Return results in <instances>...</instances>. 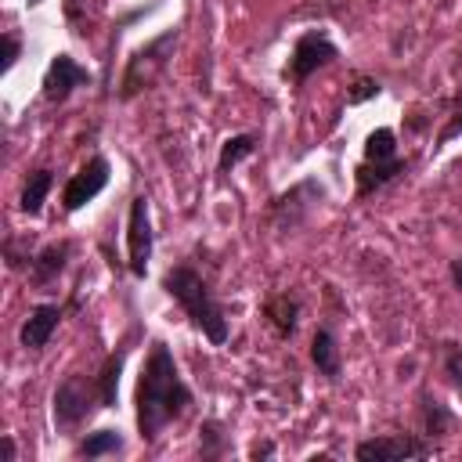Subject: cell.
<instances>
[{
	"label": "cell",
	"mask_w": 462,
	"mask_h": 462,
	"mask_svg": "<svg viewBox=\"0 0 462 462\" xmlns=\"http://www.w3.org/2000/svg\"><path fill=\"white\" fill-rule=\"evenodd\" d=\"M191 404V390L162 339L152 343L141 379H137V433L144 444L159 440V433L177 422Z\"/></svg>",
	"instance_id": "obj_1"
},
{
	"label": "cell",
	"mask_w": 462,
	"mask_h": 462,
	"mask_svg": "<svg viewBox=\"0 0 462 462\" xmlns=\"http://www.w3.org/2000/svg\"><path fill=\"white\" fill-rule=\"evenodd\" d=\"M162 289L180 303V310L191 318V325L213 343H227V318H224V307L217 303L213 289L206 285V278L191 267V263H177L162 274Z\"/></svg>",
	"instance_id": "obj_2"
},
{
	"label": "cell",
	"mask_w": 462,
	"mask_h": 462,
	"mask_svg": "<svg viewBox=\"0 0 462 462\" xmlns=\"http://www.w3.org/2000/svg\"><path fill=\"white\" fill-rule=\"evenodd\" d=\"M401 173H408V159L397 155V134L390 126L372 130L365 141V162L357 166V199L379 191Z\"/></svg>",
	"instance_id": "obj_3"
},
{
	"label": "cell",
	"mask_w": 462,
	"mask_h": 462,
	"mask_svg": "<svg viewBox=\"0 0 462 462\" xmlns=\"http://www.w3.org/2000/svg\"><path fill=\"white\" fill-rule=\"evenodd\" d=\"M173 47H177V29H166L155 40H148L144 47H137L134 58L126 61V72H123V83H119V97H134L144 87H152L155 76L166 69Z\"/></svg>",
	"instance_id": "obj_4"
},
{
	"label": "cell",
	"mask_w": 462,
	"mask_h": 462,
	"mask_svg": "<svg viewBox=\"0 0 462 462\" xmlns=\"http://www.w3.org/2000/svg\"><path fill=\"white\" fill-rule=\"evenodd\" d=\"M94 408H101V393H97V383H87L83 375H69L54 390V422L61 430L87 422L94 415Z\"/></svg>",
	"instance_id": "obj_5"
},
{
	"label": "cell",
	"mask_w": 462,
	"mask_h": 462,
	"mask_svg": "<svg viewBox=\"0 0 462 462\" xmlns=\"http://www.w3.org/2000/svg\"><path fill=\"white\" fill-rule=\"evenodd\" d=\"M339 58V47L321 32V29H310V32H303L300 40H296V47H292V58H289V79L292 83H303L310 72H318V69H325V65H332Z\"/></svg>",
	"instance_id": "obj_6"
},
{
	"label": "cell",
	"mask_w": 462,
	"mask_h": 462,
	"mask_svg": "<svg viewBox=\"0 0 462 462\" xmlns=\"http://www.w3.org/2000/svg\"><path fill=\"white\" fill-rule=\"evenodd\" d=\"M321 195H325V188H321L318 180H300L296 188L282 191V195L271 202V217H274V224H278L282 231H292L296 224L307 220L310 206L321 202Z\"/></svg>",
	"instance_id": "obj_7"
},
{
	"label": "cell",
	"mask_w": 462,
	"mask_h": 462,
	"mask_svg": "<svg viewBox=\"0 0 462 462\" xmlns=\"http://www.w3.org/2000/svg\"><path fill=\"white\" fill-rule=\"evenodd\" d=\"M108 173H112V166H108L105 155H94L79 173H72L69 184H65V191H61V206H65V213H76V209H83L94 195H101L105 184H108Z\"/></svg>",
	"instance_id": "obj_8"
},
{
	"label": "cell",
	"mask_w": 462,
	"mask_h": 462,
	"mask_svg": "<svg viewBox=\"0 0 462 462\" xmlns=\"http://www.w3.org/2000/svg\"><path fill=\"white\" fill-rule=\"evenodd\" d=\"M126 245H130V274L144 278L148 260H152V217H148V199L137 195L130 202V224H126Z\"/></svg>",
	"instance_id": "obj_9"
},
{
	"label": "cell",
	"mask_w": 462,
	"mask_h": 462,
	"mask_svg": "<svg viewBox=\"0 0 462 462\" xmlns=\"http://www.w3.org/2000/svg\"><path fill=\"white\" fill-rule=\"evenodd\" d=\"M87 83H90V72L72 54H54L51 65H47V76H43V97L54 105V101H65L76 87H87Z\"/></svg>",
	"instance_id": "obj_10"
},
{
	"label": "cell",
	"mask_w": 462,
	"mask_h": 462,
	"mask_svg": "<svg viewBox=\"0 0 462 462\" xmlns=\"http://www.w3.org/2000/svg\"><path fill=\"white\" fill-rule=\"evenodd\" d=\"M354 455L361 462H401V458H422V455H430V448L422 440L401 433V437H372V440H361Z\"/></svg>",
	"instance_id": "obj_11"
},
{
	"label": "cell",
	"mask_w": 462,
	"mask_h": 462,
	"mask_svg": "<svg viewBox=\"0 0 462 462\" xmlns=\"http://www.w3.org/2000/svg\"><path fill=\"white\" fill-rule=\"evenodd\" d=\"M58 321H61V307H58V303H40V307H32V314L25 318V325H22V332H18L22 346H25V350H43V346L51 343Z\"/></svg>",
	"instance_id": "obj_12"
},
{
	"label": "cell",
	"mask_w": 462,
	"mask_h": 462,
	"mask_svg": "<svg viewBox=\"0 0 462 462\" xmlns=\"http://www.w3.org/2000/svg\"><path fill=\"white\" fill-rule=\"evenodd\" d=\"M69 253H72V245H69V242H51L47 249H40V253L29 260V278H32L36 285H51V282L65 271Z\"/></svg>",
	"instance_id": "obj_13"
},
{
	"label": "cell",
	"mask_w": 462,
	"mask_h": 462,
	"mask_svg": "<svg viewBox=\"0 0 462 462\" xmlns=\"http://www.w3.org/2000/svg\"><path fill=\"white\" fill-rule=\"evenodd\" d=\"M310 361H314V368H318L325 379H339L343 361H339L336 336H332L328 328H318V332H314V339H310Z\"/></svg>",
	"instance_id": "obj_14"
},
{
	"label": "cell",
	"mask_w": 462,
	"mask_h": 462,
	"mask_svg": "<svg viewBox=\"0 0 462 462\" xmlns=\"http://www.w3.org/2000/svg\"><path fill=\"white\" fill-rule=\"evenodd\" d=\"M123 361H126V346H119L116 354H108V361L101 365V375H97L101 408H116V397H119V375H123Z\"/></svg>",
	"instance_id": "obj_15"
},
{
	"label": "cell",
	"mask_w": 462,
	"mask_h": 462,
	"mask_svg": "<svg viewBox=\"0 0 462 462\" xmlns=\"http://www.w3.org/2000/svg\"><path fill=\"white\" fill-rule=\"evenodd\" d=\"M51 184H54V173H51V170H36V173H29V180H25V188H22V199H18L22 213L36 217V213L43 209V199H47Z\"/></svg>",
	"instance_id": "obj_16"
},
{
	"label": "cell",
	"mask_w": 462,
	"mask_h": 462,
	"mask_svg": "<svg viewBox=\"0 0 462 462\" xmlns=\"http://www.w3.org/2000/svg\"><path fill=\"white\" fill-rule=\"evenodd\" d=\"M256 152V134H235V137H227L224 144H220V159H217V166H220V173H227V170H235L242 159H249Z\"/></svg>",
	"instance_id": "obj_17"
},
{
	"label": "cell",
	"mask_w": 462,
	"mask_h": 462,
	"mask_svg": "<svg viewBox=\"0 0 462 462\" xmlns=\"http://www.w3.org/2000/svg\"><path fill=\"white\" fill-rule=\"evenodd\" d=\"M267 318H271V325H274L278 336H292L296 332V321H300V303L292 296H274L267 303Z\"/></svg>",
	"instance_id": "obj_18"
},
{
	"label": "cell",
	"mask_w": 462,
	"mask_h": 462,
	"mask_svg": "<svg viewBox=\"0 0 462 462\" xmlns=\"http://www.w3.org/2000/svg\"><path fill=\"white\" fill-rule=\"evenodd\" d=\"M116 451H123L119 430H94L79 444V455H87V458H101V455H116Z\"/></svg>",
	"instance_id": "obj_19"
},
{
	"label": "cell",
	"mask_w": 462,
	"mask_h": 462,
	"mask_svg": "<svg viewBox=\"0 0 462 462\" xmlns=\"http://www.w3.org/2000/svg\"><path fill=\"white\" fill-rule=\"evenodd\" d=\"M422 422H426V433H448L455 419H451V411H448L437 397L426 393V397H422Z\"/></svg>",
	"instance_id": "obj_20"
},
{
	"label": "cell",
	"mask_w": 462,
	"mask_h": 462,
	"mask_svg": "<svg viewBox=\"0 0 462 462\" xmlns=\"http://www.w3.org/2000/svg\"><path fill=\"white\" fill-rule=\"evenodd\" d=\"M458 134H462V90H458V97H455V105H451V116H448L444 130L437 134V148L448 144V141H455Z\"/></svg>",
	"instance_id": "obj_21"
},
{
	"label": "cell",
	"mask_w": 462,
	"mask_h": 462,
	"mask_svg": "<svg viewBox=\"0 0 462 462\" xmlns=\"http://www.w3.org/2000/svg\"><path fill=\"white\" fill-rule=\"evenodd\" d=\"M383 87H379V79H372V76H357L354 79V90L346 94V105H361V101H368V97H375Z\"/></svg>",
	"instance_id": "obj_22"
},
{
	"label": "cell",
	"mask_w": 462,
	"mask_h": 462,
	"mask_svg": "<svg viewBox=\"0 0 462 462\" xmlns=\"http://www.w3.org/2000/svg\"><path fill=\"white\" fill-rule=\"evenodd\" d=\"M18 54H22V43H18V36H4V61H0V69L4 72H11L14 69V61H18Z\"/></svg>",
	"instance_id": "obj_23"
},
{
	"label": "cell",
	"mask_w": 462,
	"mask_h": 462,
	"mask_svg": "<svg viewBox=\"0 0 462 462\" xmlns=\"http://www.w3.org/2000/svg\"><path fill=\"white\" fill-rule=\"evenodd\" d=\"M202 433L209 437V448H202V455H220L224 451V440H220V426L217 422H206Z\"/></svg>",
	"instance_id": "obj_24"
},
{
	"label": "cell",
	"mask_w": 462,
	"mask_h": 462,
	"mask_svg": "<svg viewBox=\"0 0 462 462\" xmlns=\"http://www.w3.org/2000/svg\"><path fill=\"white\" fill-rule=\"evenodd\" d=\"M444 368H448V375H451V383H455V386L462 390V346H458L455 354H448V365H444Z\"/></svg>",
	"instance_id": "obj_25"
},
{
	"label": "cell",
	"mask_w": 462,
	"mask_h": 462,
	"mask_svg": "<svg viewBox=\"0 0 462 462\" xmlns=\"http://www.w3.org/2000/svg\"><path fill=\"white\" fill-rule=\"evenodd\" d=\"M271 455H274V444L271 440H263V444L253 448V458H271Z\"/></svg>",
	"instance_id": "obj_26"
},
{
	"label": "cell",
	"mask_w": 462,
	"mask_h": 462,
	"mask_svg": "<svg viewBox=\"0 0 462 462\" xmlns=\"http://www.w3.org/2000/svg\"><path fill=\"white\" fill-rule=\"evenodd\" d=\"M451 282L462 289V260H451Z\"/></svg>",
	"instance_id": "obj_27"
},
{
	"label": "cell",
	"mask_w": 462,
	"mask_h": 462,
	"mask_svg": "<svg viewBox=\"0 0 462 462\" xmlns=\"http://www.w3.org/2000/svg\"><path fill=\"white\" fill-rule=\"evenodd\" d=\"M65 14L76 22V18H79V0H65Z\"/></svg>",
	"instance_id": "obj_28"
},
{
	"label": "cell",
	"mask_w": 462,
	"mask_h": 462,
	"mask_svg": "<svg viewBox=\"0 0 462 462\" xmlns=\"http://www.w3.org/2000/svg\"><path fill=\"white\" fill-rule=\"evenodd\" d=\"M4 458L14 462V440H11V437H4Z\"/></svg>",
	"instance_id": "obj_29"
}]
</instances>
